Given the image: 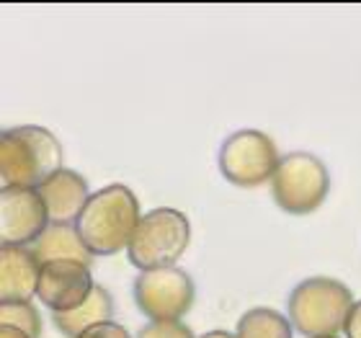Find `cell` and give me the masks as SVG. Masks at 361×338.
<instances>
[{"instance_id":"30bf717a","label":"cell","mask_w":361,"mask_h":338,"mask_svg":"<svg viewBox=\"0 0 361 338\" xmlns=\"http://www.w3.org/2000/svg\"><path fill=\"white\" fill-rule=\"evenodd\" d=\"M42 202L49 215V225H75L80 212L93 194L88 188L85 176H80L73 168H60L37 188Z\"/></svg>"},{"instance_id":"8992f818","label":"cell","mask_w":361,"mask_h":338,"mask_svg":"<svg viewBox=\"0 0 361 338\" xmlns=\"http://www.w3.org/2000/svg\"><path fill=\"white\" fill-rule=\"evenodd\" d=\"M219 173L233 186L253 188L274 179L281 155L276 143L261 129H238L227 137L217 155Z\"/></svg>"},{"instance_id":"44dd1931","label":"cell","mask_w":361,"mask_h":338,"mask_svg":"<svg viewBox=\"0 0 361 338\" xmlns=\"http://www.w3.org/2000/svg\"><path fill=\"white\" fill-rule=\"evenodd\" d=\"M336 338H338V336H336Z\"/></svg>"},{"instance_id":"9a60e30c","label":"cell","mask_w":361,"mask_h":338,"mask_svg":"<svg viewBox=\"0 0 361 338\" xmlns=\"http://www.w3.org/2000/svg\"><path fill=\"white\" fill-rule=\"evenodd\" d=\"M0 325L21 328L31 338L42 336V315L31 302H0Z\"/></svg>"},{"instance_id":"6da1fadb","label":"cell","mask_w":361,"mask_h":338,"mask_svg":"<svg viewBox=\"0 0 361 338\" xmlns=\"http://www.w3.org/2000/svg\"><path fill=\"white\" fill-rule=\"evenodd\" d=\"M140 202L124 183H109L90 196L75 222V230L93 255H114L129 248L140 225Z\"/></svg>"},{"instance_id":"5bb4252c","label":"cell","mask_w":361,"mask_h":338,"mask_svg":"<svg viewBox=\"0 0 361 338\" xmlns=\"http://www.w3.org/2000/svg\"><path fill=\"white\" fill-rule=\"evenodd\" d=\"M238 338H294V325L289 315L274 308L245 310L235 325Z\"/></svg>"},{"instance_id":"e0dca14e","label":"cell","mask_w":361,"mask_h":338,"mask_svg":"<svg viewBox=\"0 0 361 338\" xmlns=\"http://www.w3.org/2000/svg\"><path fill=\"white\" fill-rule=\"evenodd\" d=\"M78 338H132V333L119 323H98L93 328H88L85 333H80Z\"/></svg>"},{"instance_id":"2e32d148","label":"cell","mask_w":361,"mask_h":338,"mask_svg":"<svg viewBox=\"0 0 361 338\" xmlns=\"http://www.w3.org/2000/svg\"><path fill=\"white\" fill-rule=\"evenodd\" d=\"M135 338H196L194 331L188 328L186 323L180 320H171V323H158V320H150V323L140 328Z\"/></svg>"},{"instance_id":"9c48e42d","label":"cell","mask_w":361,"mask_h":338,"mask_svg":"<svg viewBox=\"0 0 361 338\" xmlns=\"http://www.w3.org/2000/svg\"><path fill=\"white\" fill-rule=\"evenodd\" d=\"M96 289L90 266L80 261H49L42 263L37 297L52 313L78 310Z\"/></svg>"},{"instance_id":"8fae6325","label":"cell","mask_w":361,"mask_h":338,"mask_svg":"<svg viewBox=\"0 0 361 338\" xmlns=\"http://www.w3.org/2000/svg\"><path fill=\"white\" fill-rule=\"evenodd\" d=\"M42 263L26 246H0V302H31Z\"/></svg>"},{"instance_id":"277c9868","label":"cell","mask_w":361,"mask_h":338,"mask_svg":"<svg viewBox=\"0 0 361 338\" xmlns=\"http://www.w3.org/2000/svg\"><path fill=\"white\" fill-rule=\"evenodd\" d=\"M191 241V222L180 210L160 207L142 215L132 241H129L127 255L140 271L163 269L173 266Z\"/></svg>"},{"instance_id":"ba28073f","label":"cell","mask_w":361,"mask_h":338,"mask_svg":"<svg viewBox=\"0 0 361 338\" xmlns=\"http://www.w3.org/2000/svg\"><path fill=\"white\" fill-rule=\"evenodd\" d=\"M49 227V215L37 188H3L0 194V243L34 246Z\"/></svg>"},{"instance_id":"d6986e66","label":"cell","mask_w":361,"mask_h":338,"mask_svg":"<svg viewBox=\"0 0 361 338\" xmlns=\"http://www.w3.org/2000/svg\"><path fill=\"white\" fill-rule=\"evenodd\" d=\"M0 338H31V336L23 333L21 328H13V325H0Z\"/></svg>"},{"instance_id":"4fadbf2b","label":"cell","mask_w":361,"mask_h":338,"mask_svg":"<svg viewBox=\"0 0 361 338\" xmlns=\"http://www.w3.org/2000/svg\"><path fill=\"white\" fill-rule=\"evenodd\" d=\"M31 251L39 258V263L80 261L85 266H90L93 258H96V255L85 248V243L80 241L75 225H49L44 230V235L31 246Z\"/></svg>"},{"instance_id":"ffe728a7","label":"cell","mask_w":361,"mask_h":338,"mask_svg":"<svg viewBox=\"0 0 361 338\" xmlns=\"http://www.w3.org/2000/svg\"><path fill=\"white\" fill-rule=\"evenodd\" d=\"M199 338H238L235 333H230V331H209V333H204V336H199Z\"/></svg>"},{"instance_id":"ac0fdd59","label":"cell","mask_w":361,"mask_h":338,"mask_svg":"<svg viewBox=\"0 0 361 338\" xmlns=\"http://www.w3.org/2000/svg\"><path fill=\"white\" fill-rule=\"evenodd\" d=\"M343 333H346V338H361V300L354 302V308L348 313Z\"/></svg>"},{"instance_id":"3957f363","label":"cell","mask_w":361,"mask_h":338,"mask_svg":"<svg viewBox=\"0 0 361 338\" xmlns=\"http://www.w3.org/2000/svg\"><path fill=\"white\" fill-rule=\"evenodd\" d=\"M354 294L343 282L331 277H310L294 286L286 313L294 331L305 338H336L354 308Z\"/></svg>"},{"instance_id":"52a82bcc","label":"cell","mask_w":361,"mask_h":338,"mask_svg":"<svg viewBox=\"0 0 361 338\" xmlns=\"http://www.w3.org/2000/svg\"><path fill=\"white\" fill-rule=\"evenodd\" d=\"M132 292L140 313L158 323H171V320H180L191 310L196 286L183 269L163 266V269L140 271Z\"/></svg>"},{"instance_id":"5b68a950","label":"cell","mask_w":361,"mask_h":338,"mask_svg":"<svg viewBox=\"0 0 361 338\" xmlns=\"http://www.w3.org/2000/svg\"><path fill=\"white\" fill-rule=\"evenodd\" d=\"M269 183L276 207L289 215H310L331 194V173L325 163L302 150L284 155Z\"/></svg>"},{"instance_id":"7c38bea8","label":"cell","mask_w":361,"mask_h":338,"mask_svg":"<svg viewBox=\"0 0 361 338\" xmlns=\"http://www.w3.org/2000/svg\"><path fill=\"white\" fill-rule=\"evenodd\" d=\"M114 318V297L106 286L96 284L93 294L80 305L78 310L70 313H52V323L57 325V331L65 333L70 338H78L88 328L98 323H111Z\"/></svg>"},{"instance_id":"7a4b0ae2","label":"cell","mask_w":361,"mask_h":338,"mask_svg":"<svg viewBox=\"0 0 361 338\" xmlns=\"http://www.w3.org/2000/svg\"><path fill=\"white\" fill-rule=\"evenodd\" d=\"M62 168L60 140L44 127H13L0 135V186L39 188Z\"/></svg>"}]
</instances>
